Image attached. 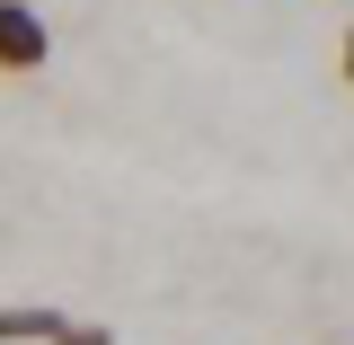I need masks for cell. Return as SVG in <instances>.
Returning <instances> with one entry per match:
<instances>
[{
	"mask_svg": "<svg viewBox=\"0 0 354 345\" xmlns=\"http://www.w3.org/2000/svg\"><path fill=\"white\" fill-rule=\"evenodd\" d=\"M53 345H115V328H97V319H62V337Z\"/></svg>",
	"mask_w": 354,
	"mask_h": 345,
	"instance_id": "obj_3",
	"label": "cell"
},
{
	"mask_svg": "<svg viewBox=\"0 0 354 345\" xmlns=\"http://www.w3.org/2000/svg\"><path fill=\"white\" fill-rule=\"evenodd\" d=\"M337 80L354 88V27H346V44H337Z\"/></svg>",
	"mask_w": 354,
	"mask_h": 345,
	"instance_id": "obj_4",
	"label": "cell"
},
{
	"mask_svg": "<svg viewBox=\"0 0 354 345\" xmlns=\"http://www.w3.org/2000/svg\"><path fill=\"white\" fill-rule=\"evenodd\" d=\"M53 62V27L36 18V0H0V80H36Z\"/></svg>",
	"mask_w": 354,
	"mask_h": 345,
	"instance_id": "obj_1",
	"label": "cell"
},
{
	"mask_svg": "<svg viewBox=\"0 0 354 345\" xmlns=\"http://www.w3.org/2000/svg\"><path fill=\"white\" fill-rule=\"evenodd\" d=\"M62 319H71V310H53V301H9L0 310V345H53Z\"/></svg>",
	"mask_w": 354,
	"mask_h": 345,
	"instance_id": "obj_2",
	"label": "cell"
}]
</instances>
